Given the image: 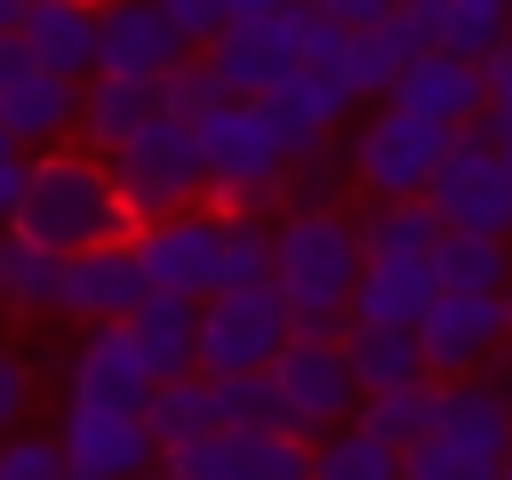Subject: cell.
Wrapping results in <instances>:
<instances>
[{"mask_svg":"<svg viewBox=\"0 0 512 480\" xmlns=\"http://www.w3.org/2000/svg\"><path fill=\"white\" fill-rule=\"evenodd\" d=\"M8 232L40 240L56 256H80V248H104V240H136V208H128V192H120V176H112L104 152L56 144V152H32L24 208H16Z\"/></svg>","mask_w":512,"mask_h":480,"instance_id":"obj_1","label":"cell"},{"mask_svg":"<svg viewBox=\"0 0 512 480\" xmlns=\"http://www.w3.org/2000/svg\"><path fill=\"white\" fill-rule=\"evenodd\" d=\"M200 128V168H208V208L216 216H264L288 200V168L312 136H296L264 96H224Z\"/></svg>","mask_w":512,"mask_h":480,"instance_id":"obj_2","label":"cell"},{"mask_svg":"<svg viewBox=\"0 0 512 480\" xmlns=\"http://www.w3.org/2000/svg\"><path fill=\"white\" fill-rule=\"evenodd\" d=\"M360 272H368L360 216H344V208H288L280 216V232H272V280L296 304V328L344 336Z\"/></svg>","mask_w":512,"mask_h":480,"instance_id":"obj_3","label":"cell"},{"mask_svg":"<svg viewBox=\"0 0 512 480\" xmlns=\"http://www.w3.org/2000/svg\"><path fill=\"white\" fill-rule=\"evenodd\" d=\"M136 224H160V216H184V208H208V168H200V128L176 120V112H152L120 152H104Z\"/></svg>","mask_w":512,"mask_h":480,"instance_id":"obj_4","label":"cell"},{"mask_svg":"<svg viewBox=\"0 0 512 480\" xmlns=\"http://www.w3.org/2000/svg\"><path fill=\"white\" fill-rule=\"evenodd\" d=\"M448 144H456V128H440V120H424L408 104H376L352 128L344 152H352V184L368 200H424L440 160H448Z\"/></svg>","mask_w":512,"mask_h":480,"instance_id":"obj_5","label":"cell"},{"mask_svg":"<svg viewBox=\"0 0 512 480\" xmlns=\"http://www.w3.org/2000/svg\"><path fill=\"white\" fill-rule=\"evenodd\" d=\"M296 336V304L280 296V280L256 288H216L200 304V376H248L272 368Z\"/></svg>","mask_w":512,"mask_h":480,"instance_id":"obj_6","label":"cell"},{"mask_svg":"<svg viewBox=\"0 0 512 480\" xmlns=\"http://www.w3.org/2000/svg\"><path fill=\"white\" fill-rule=\"evenodd\" d=\"M272 384H280V416H288L296 440H328L336 424L360 416V376H352V360H344V336L296 328L288 352L272 360Z\"/></svg>","mask_w":512,"mask_h":480,"instance_id":"obj_7","label":"cell"},{"mask_svg":"<svg viewBox=\"0 0 512 480\" xmlns=\"http://www.w3.org/2000/svg\"><path fill=\"white\" fill-rule=\"evenodd\" d=\"M432 216L448 224V232H480V240H512V168H504V152H496V136H488V120H472V128H456V144H448V160H440V176H432Z\"/></svg>","mask_w":512,"mask_h":480,"instance_id":"obj_8","label":"cell"},{"mask_svg":"<svg viewBox=\"0 0 512 480\" xmlns=\"http://www.w3.org/2000/svg\"><path fill=\"white\" fill-rule=\"evenodd\" d=\"M136 264L160 296H192L208 304L224 288V216L216 208H184L160 224H136Z\"/></svg>","mask_w":512,"mask_h":480,"instance_id":"obj_9","label":"cell"},{"mask_svg":"<svg viewBox=\"0 0 512 480\" xmlns=\"http://www.w3.org/2000/svg\"><path fill=\"white\" fill-rule=\"evenodd\" d=\"M416 344H424V368H432L440 384H456V376H488L496 352L512 344L504 296H456V288H440L432 312L416 320Z\"/></svg>","mask_w":512,"mask_h":480,"instance_id":"obj_10","label":"cell"},{"mask_svg":"<svg viewBox=\"0 0 512 480\" xmlns=\"http://www.w3.org/2000/svg\"><path fill=\"white\" fill-rule=\"evenodd\" d=\"M168 464H176L184 480H312V440H296V432H280V424H264V432L216 424V432L168 448Z\"/></svg>","mask_w":512,"mask_h":480,"instance_id":"obj_11","label":"cell"},{"mask_svg":"<svg viewBox=\"0 0 512 480\" xmlns=\"http://www.w3.org/2000/svg\"><path fill=\"white\" fill-rule=\"evenodd\" d=\"M56 448L80 480H136L144 464H160V440L144 424V408H88V400H64V424H56Z\"/></svg>","mask_w":512,"mask_h":480,"instance_id":"obj_12","label":"cell"},{"mask_svg":"<svg viewBox=\"0 0 512 480\" xmlns=\"http://www.w3.org/2000/svg\"><path fill=\"white\" fill-rule=\"evenodd\" d=\"M152 360L136 344L128 320H96L80 344H72V368H64V400H88V408H144L152 400Z\"/></svg>","mask_w":512,"mask_h":480,"instance_id":"obj_13","label":"cell"},{"mask_svg":"<svg viewBox=\"0 0 512 480\" xmlns=\"http://www.w3.org/2000/svg\"><path fill=\"white\" fill-rule=\"evenodd\" d=\"M184 56H192V40L160 16V0H104V8H96V72L168 80Z\"/></svg>","mask_w":512,"mask_h":480,"instance_id":"obj_14","label":"cell"},{"mask_svg":"<svg viewBox=\"0 0 512 480\" xmlns=\"http://www.w3.org/2000/svg\"><path fill=\"white\" fill-rule=\"evenodd\" d=\"M152 296L144 264H136V240H104V248H80L64 256V288H56V312L96 328V320H128L136 304Z\"/></svg>","mask_w":512,"mask_h":480,"instance_id":"obj_15","label":"cell"},{"mask_svg":"<svg viewBox=\"0 0 512 480\" xmlns=\"http://www.w3.org/2000/svg\"><path fill=\"white\" fill-rule=\"evenodd\" d=\"M384 104H408V112H424L440 128H472L488 112V72L472 56H456V48H424V56H408V72L392 80Z\"/></svg>","mask_w":512,"mask_h":480,"instance_id":"obj_16","label":"cell"},{"mask_svg":"<svg viewBox=\"0 0 512 480\" xmlns=\"http://www.w3.org/2000/svg\"><path fill=\"white\" fill-rule=\"evenodd\" d=\"M0 128L16 136V152H56L64 136H80V80L32 64V72L0 96Z\"/></svg>","mask_w":512,"mask_h":480,"instance_id":"obj_17","label":"cell"},{"mask_svg":"<svg viewBox=\"0 0 512 480\" xmlns=\"http://www.w3.org/2000/svg\"><path fill=\"white\" fill-rule=\"evenodd\" d=\"M432 296H440L432 256H384V264L360 272V288H352V320H368V328H416V320L432 312Z\"/></svg>","mask_w":512,"mask_h":480,"instance_id":"obj_18","label":"cell"},{"mask_svg":"<svg viewBox=\"0 0 512 480\" xmlns=\"http://www.w3.org/2000/svg\"><path fill=\"white\" fill-rule=\"evenodd\" d=\"M24 48H32L40 72L96 80V0H32V16H24Z\"/></svg>","mask_w":512,"mask_h":480,"instance_id":"obj_19","label":"cell"},{"mask_svg":"<svg viewBox=\"0 0 512 480\" xmlns=\"http://www.w3.org/2000/svg\"><path fill=\"white\" fill-rule=\"evenodd\" d=\"M440 432H448L456 448L504 464V456H512V392H504L496 376H456L448 400H440Z\"/></svg>","mask_w":512,"mask_h":480,"instance_id":"obj_20","label":"cell"},{"mask_svg":"<svg viewBox=\"0 0 512 480\" xmlns=\"http://www.w3.org/2000/svg\"><path fill=\"white\" fill-rule=\"evenodd\" d=\"M152 112H160V80H120V72L80 80V144L88 152H120Z\"/></svg>","mask_w":512,"mask_h":480,"instance_id":"obj_21","label":"cell"},{"mask_svg":"<svg viewBox=\"0 0 512 480\" xmlns=\"http://www.w3.org/2000/svg\"><path fill=\"white\" fill-rule=\"evenodd\" d=\"M128 328H136L152 376H200V304H192V296H160V288H152V296L128 312Z\"/></svg>","mask_w":512,"mask_h":480,"instance_id":"obj_22","label":"cell"},{"mask_svg":"<svg viewBox=\"0 0 512 480\" xmlns=\"http://www.w3.org/2000/svg\"><path fill=\"white\" fill-rule=\"evenodd\" d=\"M264 104H272L296 136H336L344 112H352L360 96L344 88V72H328V64H296V72H280V80L264 88Z\"/></svg>","mask_w":512,"mask_h":480,"instance_id":"obj_23","label":"cell"},{"mask_svg":"<svg viewBox=\"0 0 512 480\" xmlns=\"http://www.w3.org/2000/svg\"><path fill=\"white\" fill-rule=\"evenodd\" d=\"M344 360H352V376H360V400H368V392H400V384L432 376V368H424L416 328H368V320H344Z\"/></svg>","mask_w":512,"mask_h":480,"instance_id":"obj_24","label":"cell"},{"mask_svg":"<svg viewBox=\"0 0 512 480\" xmlns=\"http://www.w3.org/2000/svg\"><path fill=\"white\" fill-rule=\"evenodd\" d=\"M440 216H432V200H368L360 208V248H368V264H384V256H432L440 248Z\"/></svg>","mask_w":512,"mask_h":480,"instance_id":"obj_25","label":"cell"},{"mask_svg":"<svg viewBox=\"0 0 512 480\" xmlns=\"http://www.w3.org/2000/svg\"><path fill=\"white\" fill-rule=\"evenodd\" d=\"M440 400H448V384H440V376H416V384H400V392H368V400H360V424H368L376 440H392V448H416V440L440 432Z\"/></svg>","mask_w":512,"mask_h":480,"instance_id":"obj_26","label":"cell"},{"mask_svg":"<svg viewBox=\"0 0 512 480\" xmlns=\"http://www.w3.org/2000/svg\"><path fill=\"white\" fill-rule=\"evenodd\" d=\"M432 272H440V288H456V296H504V288H512V240L440 232V248H432Z\"/></svg>","mask_w":512,"mask_h":480,"instance_id":"obj_27","label":"cell"},{"mask_svg":"<svg viewBox=\"0 0 512 480\" xmlns=\"http://www.w3.org/2000/svg\"><path fill=\"white\" fill-rule=\"evenodd\" d=\"M408 56H416V48H408V40L392 32V16H384V24H360V32L344 40L336 72H344V88H352L360 104H384V96H392V80L408 72Z\"/></svg>","mask_w":512,"mask_h":480,"instance_id":"obj_28","label":"cell"},{"mask_svg":"<svg viewBox=\"0 0 512 480\" xmlns=\"http://www.w3.org/2000/svg\"><path fill=\"white\" fill-rule=\"evenodd\" d=\"M144 424H152L160 456L184 448V440H200V432H216V384L208 376H160L152 400H144Z\"/></svg>","mask_w":512,"mask_h":480,"instance_id":"obj_29","label":"cell"},{"mask_svg":"<svg viewBox=\"0 0 512 480\" xmlns=\"http://www.w3.org/2000/svg\"><path fill=\"white\" fill-rule=\"evenodd\" d=\"M400 456H408V448L376 440V432L352 416V424H336L328 440H312V480H408Z\"/></svg>","mask_w":512,"mask_h":480,"instance_id":"obj_30","label":"cell"},{"mask_svg":"<svg viewBox=\"0 0 512 480\" xmlns=\"http://www.w3.org/2000/svg\"><path fill=\"white\" fill-rule=\"evenodd\" d=\"M56 288H64V256L40 248V240H24V232H8V256H0V304H8L16 320H32V312H56Z\"/></svg>","mask_w":512,"mask_h":480,"instance_id":"obj_31","label":"cell"},{"mask_svg":"<svg viewBox=\"0 0 512 480\" xmlns=\"http://www.w3.org/2000/svg\"><path fill=\"white\" fill-rule=\"evenodd\" d=\"M344 192H352V152L336 136H312L288 168V208H344Z\"/></svg>","mask_w":512,"mask_h":480,"instance_id":"obj_32","label":"cell"},{"mask_svg":"<svg viewBox=\"0 0 512 480\" xmlns=\"http://www.w3.org/2000/svg\"><path fill=\"white\" fill-rule=\"evenodd\" d=\"M208 384H216V424H232V432H264V424H280V432H288L272 368H248V376H208Z\"/></svg>","mask_w":512,"mask_h":480,"instance_id":"obj_33","label":"cell"},{"mask_svg":"<svg viewBox=\"0 0 512 480\" xmlns=\"http://www.w3.org/2000/svg\"><path fill=\"white\" fill-rule=\"evenodd\" d=\"M504 40H512V0H448V40H440V48L488 64Z\"/></svg>","mask_w":512,"mask_h":480,"instance_id":"obj_34","label":"cell"},{"mask_svg":"<svg viewBox=\"0 0 512 480\" xmlns=\"http://www.w3.org/2000/svg\"><path fill=\"white\" fill-rule=\"evenodd\" d=\"M272 216H224V288L272 280Z\"/></svg>","mask_w":512,"mask_h":480,"instance_id":"obj_35","label":"cell"},{"mask_svg":"<svg viewBox=\"0 0 512 480\" xmlns=\"http://www.w3.org/2000/svg\"><path fill=\"white\" fill-rule=\"evenodd\" d=\"M400 472H408V480H496L504 464H488V456L456 448L448 432H432V440H416V448L400 456Z\"/></svg>","mask_w":512,"mask_h":480,"instance_id":"obj_36","label":"cell"},{"mask_svg":"<svg viewBox=\"0 0 512 480\" xmlns=\"http://www.w3.org/2000/svg\"><path fill=\"white\" fill-rule=\"evenodd\" d=\"M224 104V80H216V64L192 48L168 80H160V112H176V120H200V112H216Z\"/></svg>","mask_w":512,"mask_h":480,"instance_id":"obj_37","label":"cell"},{"mask_svg":"<svg viewBox=\"0 0 512 480\" xmlns=\"http://www.w3.org/2000/svg\"><path fill=\"white\" fill-rule=\"evenodd\" d=\"M0 480H72L56 432H8L0 440Z\"/></svg>","mask_w":512,"mask_h":480,"instance_id":"obj_38","label":"cell"},{"mask_svg":"<svg viewBox=\"0 0 512 480\" xmlns=\"http://www.w3.org/2000/svg\"><path fill=\"white\" fill-rule=\"evenodd\" d=\"M160 16H168L192 48H216L224 24H232V0H160Z\"/></svg>","mask_w":512,"mask_h":480,"instance_id":"obj_39","label":"cell"},{"mask_svg":"<svg viewBox=\"0 0 512 480\" xmlns=\"http://www.w3.org/2000/svg\"><path fill=\"white\" fill-rule=\"evenodd\" d=\"M392 32L424 56V48H440L448 40V0H392Z\"/></svg>","mask_w":512,"mask_h":480,"instance_id":"obj_40","label":"cell"},{"mask_svg":"<svg viewBox=\"0 0 512 480\" xmlns=\"http://www.w3.org/2000/svg\"><path fill=\"white\" fill-rule=\"evenodd\" d=\"M24 416H32V360L0 344V440L24 432Z\"/></svg>","mask_w":512,"mask_h":480,"instance_id":"obj_41","label":"cell"},{"mask_svg":"<svg viewBox=\"0 0 512 480\" xmlns=\"http://www.w3.org/2000/svg\"><path fill=\"white\" fill-rule=\"evenodd\" d=\"M24 176H32V152H0V232H8L16 208H24Z\"/></svg>","mask_w":512,"mask_h":480,"instance_id":"obj_42","label":"cell"},{"mask_svg":"<svg viewBox=\"0 0 512 480\" xmlns=\"http://www.w3.org/2000/svg\"><path fill=\"white\" fill-rule=\"evenodd\" d=\"M480 72H488V120H512V40H504Z\"/></svg>","mask_w":512,"mask_h":480,"instance_id":"obj_43","label":"cell"},{"mask_svg":"<svg viewBox=\"0 0 512 480\" xmlns=\"http://www.w3.org/2000/svg\"><path fill=\"white\" fill-rule=\"evenodd\" d=\"M312 8H328V16H336V24H352V32H360V24H384V16H392V0H312Z\"/></svg>","mask_w":512,"mask_h":480,"instance_id":"obj_44","label":"cell"},{"mask_svg":"<svg viewBox=\"0 0 512 480\" xmlns=\"http://www.w3.org/2000/svg\"><path fill=\"white\" fill-rule=\"evenodd\" d=\"M24 72H32V48H24V32H0V96H8Z\"/></svg>","mask_w":512,"mask_h":480,"instance_id":"obj_45","label":"cell"},{"mask_svg":"<svg viewBox=\"0 0 512 480\" xmlns=\"http://www.w3.org/2000/svg\"><path fill=\"white\" fill-rule=\"evenodd\" d=\"M280 8H296V0H232V16H280Z\"/></svg>","mask_w":512,"mask_h":480,"instance_id":"obj_46","label":"cell"},{"mask_svg":"<svg viewBox=\"0 0 512 480\" xmlns=\"http://www.w3.org/2000/svg\"><path fill=\"white\" fill-rule=\"evenodd\" d=\"M24 16H32V0H0V32H24Z\"/></svg>","mask_w":512,"mask_h":480,"instance_id":"obj_47","label":"cell"},{"mask_svg":"<svg viewBox=\"0 0 512 480\" xmlns=\"http://www.w3.org/2000/svg\"><path fill=\"white\" fill-rule=\"evenodd\" d=\"M488 120V112H480ZM488 136H496V152H504V168H512V120H488Z\"/></svg>","mask_w":512,"mask_h":480,"instance_id":"obj_48","label":"cell"},{"mask_svg":"<svg viewBox=\"0 0 512 480\" xmlns=\"http://www.w3.org/2000/svg\"><path fill=\"white\" fill-rule=\"evenodd\" d=\"M136 480H184V472H176V464H168V456H160V464H144V472H136Z\"/></svg>","mask_w":512,"mask_h":480,"instance_id":"obj_49","label":"cell"},{"mask_svg":"<svg viewBox=\"0 0 512 480\" xmlns=\"http://www.w3.org/2000/svg\"><path fill=\"white\" fill-rule=\"evenodd\" d=\"M0 152H16V136H8V128H0Z\"/></svg>","mask_w":512,"mask_h":480,"instance_id":"obj_50","label":"cell"},{"mask_svg":"<svg viewBox=\"0 0 512 480\" xmlns=\"http://www.w3.org/2000/svg\"><path fill=\"white\" fill-rule=\"evenodd\" d=\"M504 320H512V288H504Z\"/></svg>","mask_w":512,"mask_h":480,"instance_id":"obj_51","label":"cell"},{"mask_svg":"<svg viewBox=\"0 0 512 480\" xmlns=\"http://www.w3.org/2000/svg\"><path fill=\"white\" fill-rule=\"evenodd\" d=\"M496 480H512V456H504V472H496Z\"/></svg>","mask_w":512,"mask_h":480,"instance_id":"obj_52","label":"cell"},{"mask_svg":"<svg viewBox=\"0 0 512 480\" xmlns=\"http://www.w3.org/2000/svg\"><path fill=\"white\" fill-rule=\"evenodd\" d=\"M0 256H8V232H0Z\"/></svg>","mask_w":512,"mask_h":480,"instance_id":"obj_53","label":"cell"},{"mask_svg":"<svg viewBox=\"0 0 512 480\" xmlns=\"http://www.w3.org/2000/svg\"><path fill=\"white\" fill-rule=\"evenodd\" d=\"M96 8H104V0H96Z\"/></svg>","mask_w":512,"mask_h":480,"instance_id":"obj_54","label":"cell"}]
</instances>
